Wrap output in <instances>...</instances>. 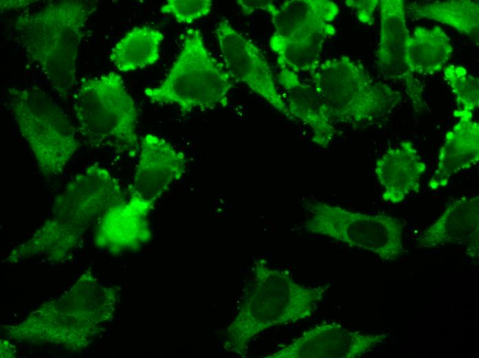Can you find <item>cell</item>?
Masks as SVG:
<instances>
[{
  "label": "cell",
  "instance_id": "cell-1",
  "mask_svg": "<svg viewBox=\"0 0 479 358\" xmlns=\"http://www.w3.org/2000/svg\"><path fill=\"white\" fill-rule=\"evenodd\" d=\"M95 3L81 0L50 2L22 14L14 28L28 58L41 68L53 90L66 97L76 81L79 48Z\"/></svg>",
  "mask_w": 479,
  "mask_h": 358
},
{
  "label": "cell",
  "instance_id": "cell-2",
  "mask_svg": "<svg viewBox=\"0 0 479 358\" xmlns=\"http://www.w3.org/2000/svg\"><path fill=\"white\" fill-rule=\"evenodd\" d=\"M326 289L301 285L287 271L257 262L240 309L227 328L226 345L244 355L248 343L263 330L310 317Z\"/></svg>",
  "mask_w": 479,
  "mask_h": 358
},
{
  "label": "cell",
  "instance_id": "cell-3",
  "mask_svg": "<svg viewBox=\"0 0 479 358\" xmlns=\"http://www.w3.org/2000/svg\"><path fill=\"white\" fill-rule=\"evenodd\" d=\"M124 200L116 178L107 169L91 165L66 184L55 199L52 219L17 251L21 256L63 254L74 247L97 216Z\"/></svg>",
  "mask_w": 479,
  "mask_h": 358
},
{
  "label": "cell",
  "instance_id": "cell-4",
  "mask_svg": "<svg viewBox=\"0 0 479 358\" xmlns=\"http://www.w3.org/2000/svg\"><path fill=\"white\" fill-rule=\"evenodd\" d=\"M72 103L78 130L92 147L138 151L137 109L118 74L83 79Z\"/></svg>",
  "mask_w": 479,
  "mask_h": 358
},
{
  "label": "cell",
  "instance_id": "cell-5",
  "mask_svg": "<svg viewBox=\"0 0 479 358\" xmlns=\"http://www.w3.org/2000/svg\"><path fill=\"white\" fill-rule=\"evenodd\" d=\"M233 87L232 77L207 50L200 30L189 29L167 77L144 93L151 103L176 105L186 114L225 107Z\"/></svg>",
  "mask_w": 479,
  "mask_h": 358
},
{
  "label": "cell",
  "instance_id": "cell-6",
  "mask_svg": "<svg viewBox=\"0 0 479 358\" xmlns=\"http://www.w3.org/2000/svg\"><path fill=\"white\" fill-rule=\"evenodd\" d=\"M310 75L332 123H368L401 101L399 92L375 81L361 63L347 56L325 60Z\"/></svg>",
  "mask_w": 479,
  "mask_h": 358
},
{
  "label": "cell",
  "instance_id": "cell-7",
  "mask_svg": "<svg viewBox=\"0 0 479 358\" xmlns=\"http://www.w3.org/2000/svg\"><path fill=\"white\" fill-rule=\"evenodd\" d=\"M8 92L14 120L39 170L46 177L61 174L78 147L72 120L38 86L11 87Z\"/></svg>",
  "mask_w": 479,
  "mask_h": 358
},
{
  "label": "cell",
  "instance_id": "cell-8",
  "mask_svg": "<svg viewBox=\"0 0 479 358\" xmlns=\"http://www.w3.org/2000/svg\"><path fill=\"white\" fill-rule=\"evenodd\" d=\"M306 231L373 253L392 262L405 253L403 223L388 214H368L315 200L308 204Z\"/></svg>",
  "mask_w": 479,
  "mask_h": 358
},
{
  "label": "cell",
  "instance_id": "cell-9",
  "mask_svg": "<svg viewBox=\"0 0 479 358\" xmlns=\"http://www.w3.org/2000/svg\"><path fill=\"white\" fill-rule=\"evenodd\" d=\"M224 67L233 79L246 84L274 109L294 119L276 87L273 70L259 48L226 19L215 30Z\"/></svg>",
  "mask_w": 479,
  "mask_h": 358
},
{
  "label": "cell",
  "instance_id": "cell-10",
  "mask_svg": "<svg viewBox=\"0 0 479 358\" xmlns=\"http://www.w3.org/2000/svg\"><path fill=\"white\" fill-rule=\"evenodd\" d=\"M388 333L352 331L335 323H323L304 332L268 358H356L384 343Z\"/></svg>",
  "mask_w": 479,
  "mask_h": 358
},
{
  "label": "cell",
  "instance_id": "cell-11",
  "mask_svg": "<svg viewBox=\"0 0 479 358\" xmlns=\"http://www.w3.org/2000/svg\"><path fill=\"white\" fill-rule=\"evenodd\" d=\"M187 160L184 154L164 138L145 134L140 143V154L130 187V193L155 204L184 176Z\"/></svg>",
  "mask_w": 479,
  "mask_h": 358
},
{
  "label": "cell",
  "instance_id": "cell-12",
  "mask_svg": "<svg viewBox=\"0 0 479 358\" xmlns=\"http://www.w3.org/2000/svg\"><path fill=\"white\" fill-rule=\"evenodd\" d=\"M380 39L376 53V62L388 77L405 81L407 92L414 107L421 109V93L413 74L405 64V50L409 32L407 28L405 9L403 0H381Z\"/></svg>",
  "mask_w": 479,
  "mask_h": 358
},
{
  "label": "cell",
  "instance_id": "cell-13",
  "mask_svg": "<svg viewBox=\"0 0 479 358\" xmlns=\"http://www.w3.org/2000/svg\"><path fill=\"white\" fill-rule=\"evenodd\" d=\"M154 204L136 196L112 206L101 217L97 233L98 245L112 251L136 249L151 236L147 216Z\"/></svg>",
  "mask_w": 479,
  "mask_h": 358
},
{
  "label": "cell",
  "instance_id": "cell-14",
  "mask_svg": "<svg viewBox=\"0 0 479 358\" xmlns=\"http://www.w3.org/2000/svg\"><path fill=\"white\" fill-rule=\"evenodd\" d=\"M457 123L447 132L441 146L436 167L430 177L432 190L445 187L458 172L469 169L479 160V125L472 112L455 110Z\"/></svg>",
  "mask_w": 479,
  "mask_h": 358
},
{
  "label": "cell",
  "instance_id": "cell-15",
  "mask_svg": "<svg viewBox=\"0 0 479 358\" xmlns=\"http://www.w3.org/2000/svg\"><path fill=\"white\" fill-rule=\"evenodd\" d=\"M426 167L414 145L409 140L387 149L374 165L376 179L383 189V200L398 204L409 193L419 192Z\"/></svg>",
  "mask_w": 479,
  "mask_h": 358
},
{
  "label": "cell",
  "instance_id": "cell-16",
  "mask_svg": "<svg viewBox=\"0 0 479 358\" xmlns=\"http://www.w3.org/2000/svg\"><path fill=\"white\" fill-rule=\"evenodd\" d=\"M277 81L286 95V105L292 116L309 127L314 143L323 148L328 147L336 130L315 87L306 83L297 73L288 70H281Z\"/></svg>",
  "mask_w": 479,
  "mask_h": 358
},
{
  "label": "cell",
  "instance_id": "cell-17",
  "mask_svg": "<svg viewBox=\"0 0 479 358\" xmlns=\"http://www.w3.org/2000/svg\"><path fill=\"white\" fill-rule=\"evenodd\" d=\"M479 234V196L449 203L440 216L417 239L416 247L434 249L468 243Z\"/></svg>",
  "mask_w": 479,
  "mask_h": 358
},
{
  "label": "cell",
  "instance_id": "cell-18",
  "mask_svg": "<svg viewBox=\"0 0 479 358\" xmlns=\"http://www.w3.org/2000/svg\"><path fill=\"white\" fill-rule=\"evenodd\" d=\"M335 29L330 23L308 28L289 37L270 36L269 45L281 70L311 74L320 65L326 37Z\"/></svg>",
  "mask_w": 479,
  "mask_h": 358
},
{
  "label": "cell",
  "instance_id": "cell-19",
  "mask_svg": "<svg viewBox=\"0 0 479 358\" xmlns=\"http://www.w3.org/2000/svg\"><path fill=\"white\" fill-rule=\"evenodd\" d=\"M453 50L450 39L441 27L418 26L407 39L405 64L412 74H433L445 66Z\"/></svg>",
  "mask_w": 479,
  "mask_h": 358
},
{
  "label": "cell",
  "instance_id": "cell-20",
  "mask_svg": "<svg viewBox=\"0 0 479 358\" xmlns=\"http://www.w3.org/2000/svg\"><path fill=\"white\" fill-rule=\"evenodd\" d=\"M339 13L337 4L326 0L286 1L271 12L275 35L289 37L304 30L332 21Z\"/></svg>",
  "mask_w": 479,
  "mask_h": 358
},
{
  "label": "cell",
  "instance_id": "cell-21",
  "mask_svg": "<svg viewBox=\"0 0 479 358\" xmlns=\"http://www.w3.org/2000/svg\"><path fill=\"white\" fill-rule=\"evenodd\" d=\"M164 34L149 26L135 27L114 46L111 63L120 72H129L157 62Z\"/></svg>",
  "mask_w": 479,
  "mask_h": 358
},
{
  "label": "cell",
  "instance_id": "cell-22",
  "mask_svg": "<svg viewBox=\"0 0 479 358\" xmlns=\"http://www.w3.org/2000/svg\"><path fill=\"white\" fill-rule=\"evenodd\" d=\"M415 18H427L449 25L478 41L479 6L469 0L414 3L409 8Z\"/></svg>",
  "mask_w": 479,
  "mask_h": 358
},
{
  "label": "cell",
  "instance_id": "cell-23",
  "mask_svg": "<svg viewBox=\"0 0 479 358\" xmlns=\"http://www.w3.org/2000/svg\"><path fill=\"white\" fill-rule=\"evenodd\" d=\"M445 77L456 97L457 110L472 112L478 107L479 81L460 65L444 69Z\"/></svg>",
  "mask_w": 479,
  "mask_h": 358
},
{
  "label": "cell",
  "instance_id": "cell-24",
  "mask_svg": "<svg viewBox=\"0 0 479 358\" xmlns=\"http://www.w3.org/2000/svg\"><path fill=\"white\" fill-rule=\"evenodd\" d=\"M211 0H168L160 12L172 16L179 23H191L211 12Z\"/></svg>",
  "mask_w": 479,
  "mask_h": 358
},
{
  "label": "cell",
  "instance_id": "cell-25",
  "mask_svg": "<svg viewBox=\"0 0 479 358\" xmlns=\"http://www.w3.org/2000/svg\"><path fill=\"white\" fill-rule=\"evenodd\" d=\"M379 0H347L345 4L356 10L358 19L362 23L370 25L373 23L374 11L379 6Z\"/></svg>",
  "mask_w": 479,
  "mask_h": 358
},
{
  "label": "cell",
  "instance_id": "cell-26",
  "mask_svg": "<svg viewBox=\"0 0 479 358\" xmlns=\"http://www.w3.org/2000/svg\"><path fill=\"white\" fill-rule=\"evenodd\" d=\"M244 15L248 16L257 10H264L270 14L276 8L273 1L268 0H237Z\"/></svg>",
  "mask_w": 479,
  "mask_h": 358
},
{
  "label": "cell",
  "instance_id": "cell-27",
  "mask_svg": "<svg viewBox=\"0 0 479 358\" xmlns=\"http://www.w3.org/2000/svg\"><path fill=\"white\" fill-rule=\"evenodd\" d=\"M34 1H1V11H5L6 10L17 8L27 6Z\"/></svg>",
  "mask_w": 479,
  "mask_h": 358
}]
</instances>
